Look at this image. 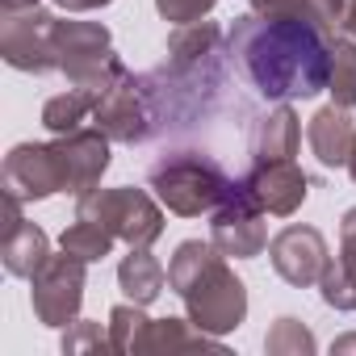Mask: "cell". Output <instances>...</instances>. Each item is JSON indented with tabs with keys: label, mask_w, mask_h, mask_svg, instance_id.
<instances>
[{
	"label": "cell",
	"mask_w": 356,
	"mask_h": 356,
	"mask_svg": "<svg viewBox=\"0 0 356 356\" xmlns=\"http://www.w3.org/2000/svg\"><path fill=\"white\" fill-rule=\"evenodd\" d=\"M331 34L306 17H235L227 47L264 101H310L331 80Z\"/></svg>",
	"instance_id": "obj_1"
},
{
	"label": "cell",
	"mask_w": 356,
	"mask_h": 356,
	"mask_svg": "<svg viewBox=\"0 0 356 356\" xmlns=\"http://www.w3.org/2000/svg\"><path fill=\"white\" fill-rule=\"evenodd\" d=\"M168 285L206 335H231L248 318V285L214 243L185 239L168 260Z\"/></svg>",
	"instance_id": "obj_2"
},
{
	"label": "cell",
	"mask_w": 356,
	"mask_h": 356,
	"mask_svg": "<svg viewBox=\"0 0 356 356\" xmlns=\"http://www.w3.org/2000/svg\"><path fill=\"white\" fill-rule=\"evenodd\" d=\"M147 185L155 189V197L176 214V218H202L214 214L227 193L235 189V181L227 176V168L197 147H176L163 151L151 172H147Z\"/></svg>",
	"instance_id": "obj_3"
},
{
	"label": "cell",
	"mask_w": 356,
	"mask_h": 356,
	"mask_svg": "<svg viewBox=\"0 0 356 356\" xmlns=\"http://www.w3.org/2000/svg\"><path fill=\"white\" fill-rule=\"evenodd\" d=\"M55 55L67 84L97 97L126 76V63L113 55V34L101 22H55Z\"/></svg>",
	"instance_id": "obj_4"
},
{
	"label": "cell",
	"mask_w": 356,
	"mask_h": 356,
	"mask_svg": "<svg viewBox=\"0 0 356 356\" xmlns=\"http://www.w3.org/2000/svg\"><path fill=\"white\" fill-rule=\"evenodd\" d=\"M76 218H92L101 222L113 239L130 243V248H151L163 235V210L155 206V197L147 189H92L88 197L76 202Z\"/></svg>",
	"instance_id": "obj_5"
},
{
	"label": "cell",
	"mask_w": 356,
	"mask_h": 356,
	"mask_svg": "<svg viewBox=\"0 0 356 356\" xmlns=\"http://www.w3.org/2000/svg\"><path fill=\"white\" fill-rule=\"evenodd\" d=\"M84 285H88V260L63 252L51 256L34 277H30V302L42 327H72L84 306Z\"/></svg>",
	"instance_id": "obj_6"
},
{
	"label": "cell",
	"mask_w": 356,
	"mask_h": 356,
	"mask_svg": "<svg viewBox=\"0 0 356 356\" xmlns=\"http://www.w3.org/2000/svg\"><path fill=\"white\" fill-rule=\"evenodd\" d=\"M92 122L113 143H126V147L147 143L151 134H159V118H155V105H151V92H147V76L126 72L113 88H105L97 97Z\"/></svg>",
	"instance_id": "obj_7"
},
{
	"label": "cell",
	"mask_w": 356,
	"mask_h": 356,
	"mask_svg": "<svg viewBox=\"0 0 356 356\" xmlns=\"http://www.w3.org/2000/svg\"><path fill=\"white\" fill-rule=\"evenodd\" d=\"M55 13L47 9H22V13H5L0 22V55L17 72H59V55H55Z\"/></svg>",
	"instance_id": "obj_8"
},
{
	"label": "cell",
	"mask_w": 356,
	"mask_h": 356,
	"mask_svg": "<svg viewBox=\"0 0 356 356\" xmlns=\"http://www.w3.org/2000/svg\"><path fill=\"white\" fill-rule=\"evenodd\" d=\"M5 193L22 202H47L67 193V172L55 143H17L5 155Z\"/></svg>",
	"instance_id": "obj_9"
},
{
	"label": "cell",
	"mask_w": 356,
	"mask_h": 356,
	"mask_svg": "<svg viewBox=\"0 0 356 356\" xmlns=\"http://www.w3.org/2000/svg\"><path fill=\"white\" fill-rule=\"evenodd\" d=\"M210 243H214L227 260H256V256L268 248L264 210L243 193V185H239V181H235V189L227 193V202L214 210Z\"/></svg>",
	"instance_id": "obj_10"
},
{
	"label": "cell",
	"mask_w": 356,
	"mask_h": 356,
	"mask_svg": "<svg viewBox=\"0 0 356 356\" xmlns=\"http://www.w3.org/2000/svg\"><path fill=\"white\" fill-rule=\"evenodd\" d=\"M243 193L264 210V214H277V218H289L302 210L306 193H310V176L293 163V159H268V163H252L243 176H239Z\"/></svg>",
	"instance_id": "obj_11"
},
{
	"label": "cell",
	"mask_w": 356,
	"mask_h": 356,
	"mask_svg": "<svg viewBox=\"0 0 356 356\" xmlns=\"http://www.w3.org/2000/svg\"><path fill=\"white\" fill-rule=\"evenodd\" d=\"M268 260H273V268H277L281 281H289L298 289H310L327 273L331 252H327V239L314 227H285L281 235H273Z\"/></svg>",
	"instance_id": "obj_12"
},
{
	"label": "cell",
	"mask_w": 356,
	"mask_h": 356,
	"mask_svg": "<svg viewBox=\"0 0 356 356\" xmlns=\"http://www.w3.org/2000/svg\"><path fill=\"white\" fill-rule=\"evenodd\" d=\"M109 143L113 138L101 126H80V130H67V134L55 138L63 172H67V193L76 202L88 197L101 185V176L109 172Z\"/></svg>",
	"instance_id": "obj_13"
},
{
	"label": "cell",
	"mask_w": 356,
	"mask_h": 356,
	"mask_svg": "<svg viewBox=\"0 0 356 356\" xmlns=\"http://www.w3.org/2000/svg\"><path fill=\"white\" fill-rule=\"evenodd\" d=\"M22 197L5 193V235H0V260H5V273L9 277H22L30 281L47 260H51V239L38 222H30L22 214Z\"/></svg>",
	"instance_id": "obj_14"
},
{
	"label": "cell",
	"mask_w": 356,
	"mask_h": 356,
	"mask_svg": "<svg viewBox=\"0 0 356 356\" xmlns=\"http://www.w3.org/2000/svg\"><path fill=\"white\" fill-rule=\"evenodd\" d=\"M298 143H302V122L293 113L289 101H281L277 109L260 113L252 122V134H248V155L252 163H268V159H293L298 155Z\"/></svg>",
	"instance_id": "obj_15"
},
{
	"label": "cell",
	"mask_w": 356,
	"mask_h": 356,
	"mask_svg": "<svg viewBox=\"0 0 356 356\" xmlns=\"http://www.w3.org/2000/svg\"><path fill=\"white\" fill-rule=\"evenodd\" d=\"M306 138H310V151L318 155L323 168H348V155H352V143H356V122L343 105L331 101L310 118Z\"/></svg>",
	"instance_id": "obj_16"
},
{
	"label": "cell",
	"mask_w": 356,
	"mask_h": 356,
	"mask_svg": "<svg viewBox=\"0 0 356 356\" xmlns=\"http://www.w3.org/2000/svg\"><path fill=\"white\" fill-rule=\"evenodd\" d=\"M118 285H122V293H126L130 302L151 306V302L163 293L168 273H163V264H159L147 248H130V256H122V264H118Z\"/></svg>",
	"instance_id": "obj_17"
},
{
	"label": "cell",
	"mask_w": 356,
	"mask_h": 356,
	"mask_svg": "<svg viewBox=\"0 0 356 356\" xmlns=\"http://www.w3.org/2000/svg\"><path fill=\"white\" fill-rule=\"evenodd\" d=\"M189 348H214V352H222L218 335H206L193 318H151V327L143 335V352H189Z\"/></svg>",
	"instance_id": "obj_18"
},
{
	"label": "cell",
	"mask_w": 356,
	"mask_h": 356,
	"mask_svg": "<svg viewBox=\"0 0 356 356\" xmlns=\"http://www.w3.org/2000/svg\"><path fill=\"white\" fill-rule=\"evenodd\" d=\"M222 55V30L214 22H193V26H176L168 38V59L172 63H206Z\"/></svg>",
	"instance_id": "obj_19"
},
{
	"label": "cell",
	"mask_w": 356,
	"mask_h": 356,
	"mask_svg": "<svg viewBox=\"0 0 356 356\" xmlns=\"http://www.w3.org/2000/svg\"><path fill=\"white\" fill-rule=\"evenodd\" d=\"M92 109H97V92L67 88V92H59V97H51L42 105V126L51 134H67V130H80L84 118H92Z\"/></svg>",
	"instance_id": "obj_20"
},
{
	"label": "cell",
	"mask_w": 356,
	"mask_h": 356,
	"mask_svg": "<svg viewBox=\"0 0 356 356\" xmlns=\"http://www.w3.org/2000/svg\"><path fill=\"white\" fill-rule=\"evenodd\" d=\"M113 243H118V239H113L101 222H92V218H76V222L59 235V248L72 252V256H80V260H88V264L105 260V256L113 252Z\"/></svg>",
	"instance_id": "obj_21"
},
{
	"label": "cell",
	"mask_w": 356,
	"mask_h": 356,
	"mask_svg": "<svg viewBox=\"0 0 356 356\" xmlns=\"http://www.w3.org/2000/svg\"><path fill=\"white\" fill-rule=\"evenodd\" d=\"M147 306H138V302H122V306H113L109 310V343H113V352H130V356H138L143 352V335H147V327H151V318L143 314Z\"/></svg>",
	"instance_id": "obj_22"
},
{
	"label": "cell",
	"mask_w": 356,
	"mask_h": 356,
	"mask_svg": "<svg viewBox=\"0 0 356 356\" xmlns=\"http://www.w3.org/2000/svg\"><path fill=\"white\" fill-rule=\"evenodd\" d=\"M327 92L343 109L356 105V38H343L339 34L331 42V80H327Z\"/></svg>",
	"instance_id": "obj_23"
},
{
	"label": "cell",
	"mask_w": 356,
	"mask_h": 356,
	"mask_svg": "<svg viewBox=\"0 0 356 356\" xmlns=\"http://www.w3.org/2000/svg\"><path fill=\"white\" fill-rule=\"evenodd\" d=\"M314 348H318L314 335H310L298 318H277L273 331L264 335V352H268V356H310Z\"/></svg>",
	"instance_id": "obj_24"
},
{
	"label": "cell",
	"mask_w": 356,
	"mask_h": 356,
	"mask_svg": "<svg viewBox=\"0 0 356 356\" xmlns=\"http://www.w3.org/2000/svg\"><path fill=\"white\" fill-rule=\"evenodd\" d=\"M67 356H76V352H113V343H109V327H101V323H92V318H76L67 331H63V343H59Z\"/></svg>",
	"instance_id": "obj_25"
},
{
	"label": "cell",
	"mask_w": 356,
	"mask_h": 356,
	"mask_svg": "<svg viewBox=\"0 0 356 356\" xmlns=\"http://www.w3.org/2000/svg\"><path fill=\"white\" fill-rule=\"evenodd\" d=\"M318 293H323V302H327L331 310H356V293H352V281H348V273L339 268V260H331L327 273L318 277Z\"/></svg>",
	"instance_id": "obj_26"
},
{
	"label": "cell",
	"mask_w": 356,
	"mask_h": 356,
	"mask_svg": "<svg viewBox=\"0 0 356 356\" xmlns=\"http://www.w3.org/2000/svg\"><path fill=\"white\" fill-rule=\"evenodd\" d=\"M302 13H306V22H314L318 30H327L331 38H339L343 34L348 0H302Z\"/></svg>",
	"instance_id": "obj_27"
},
{
	"label": "cell",
	"mask_w": 356,
	"mask_h": 356,
	"mask_svg": "<svg viewBox=\"0 0 356 356\" xmlns=\"http://www.w3.org/2000/svg\"><path fill=\"white\" fill-rule=\"evenodd\" d=\"M214 5H218V0H155L159 17H163V22H172V26H193V22H206Z\"/></svg>",
	"instance_id": "obj_28"
},
{
	"label": "cell",
	"mask_w": 356,
	"mask_h": 356,
	"mask_svg": "<svg viewBox=\"0 0 356 356\" xmlns=\"http://www.w3.org/2000/svg\"><path fill=\"white\" fill-rule=\"evenodd\" d=\"M339 268L348 273V281H352V293H356V206L339 218Z\"/></svg>",
	"instance_id": "obj_29"
},
{
	"label": "cell",
	"mask_w": 356,
	"mask_h": 356,
	"mask_svg": "<svg viewBox=\"0 0 356 356\" xmlns=\"http://www.w3.org/2000/svg\"><path fill=\"white\" fill-rule=\"evenodd\" d=\"M59 9H67V13H92V9H105V5H113V0H55Z\"/></svg>",
	"instance_id": "obj_30"
},
{
	"label": "cell",
	"mask_w": 356,
	"mask_h": 356,
	"mask_svg": "<svg viewBox=\"0 0 356 356\" xmlns=\"http://www.w3.org/2000/svg\"><path fill=\"white\" fill-rule=\"evenodd\" d=\"M343 34L356 38V0H348V13H343Z\"/></svg>",
	"instance_id": "obj_31"
},
{
	"label": "cell",
	"mask_w": 356,
	"mask_h": 356,
	"mask_svg": "<svg viewBox=\"0 0 356 356\" xmlns=\"http://www.w3.org/2000/svg\"><path fill=\"white\" fill-rule=\"evenodd\" d=\"M331 352H335V356H343V352H356V335H339V339L331 343Z\"/></svg>",
	"instance_id": "obj_32"
},
{
	"label": "cell",
	"mask_w": 356,
	"mask_h": 356,
	"mask_svg": "<svg viewBox=\"0 0 356 356\" xmlns=\"http://www.w3.org/2000/svg\"><path fill=\"white\" fill-rule=\"evenodd\" d=\"M5 13H22V9H38V0H0Z\"/></svg>",
	"instance_id": "obj_33"
},
{
	"label": "cell",
	"mask_w": 356,
	"mask_h": 356,
	"mask_svg": "<svg viewBox=\"0 0 356 356\" xmlns=\"http://www.w3.org/2000/svg\"><path fill=\"white\" fill-rule=\"evenodd\" d=\"M348 176L356 181V143H352V155H348Z\"/></svg>",
	"instance_id": "obj_34"
}]
</instances>
